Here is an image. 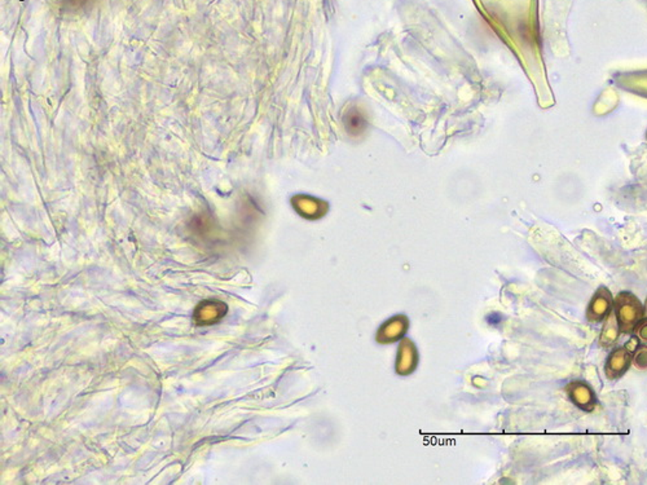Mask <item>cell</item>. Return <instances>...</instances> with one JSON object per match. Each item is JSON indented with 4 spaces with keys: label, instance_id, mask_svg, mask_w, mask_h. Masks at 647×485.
<instances>
[{
    "label": "cell",
    "instance_id": "obj_1",
    "mask_svg": "<svg viewBox=\"0 0 647 485\" xmlns=\"http://www.w3.org/2000/svg\"><path fill=\"white\" fill-rule=\"evenodd\" d=\"M614 312L617 315L620 333L632 334L638 322L645 316V308L630 291H621L614 299Z\"/></svg>",
    "mask_w": 647,
    "mask_h": 485
},
{
    "label": "cell",
    "instance_id": "obj_2",
    "mask_svg": "<svg viewBox=\"0 0 647 485\" xmlns=\"http://www.w3.org/2000/svg\"><path fill=\"white\" fill-rule=\"evenodd\" d=\"M614 306V298L608 287L601 286L590 299L587 308V320L589 322H601L610 315Z\"/></svg>",
    "mask_w": 647,
    "mask_h": 485
},
{
    "label": "cell",
    "instance_id": "obj_3",
    "mask_svg": "<svg viewBox=\"0 0 647 485\" xmlns=\"http://www.w3.org/2000/svg\"><path fill=\"white\" fill-rule=\"evenodd\" d=\"M566 392L571 401L584 412H593L596 408V394L593 388L584 381H572L566 387Z\"/></svg>",
    "mask_w": 647,
    "mask_h": 485
},
{
    "label": "cell",
    "instance_id": "obj_4",
    "mask_svg": "<svg viewBox=\"0 0 647 485\" xmlns=\"http://www.w3.org/2000/svg\"><path fill=\"white\" fill-rule=\"evenodd\" d=\"M633 352H630L627 347H617L615 348L606 361L605 373L610 381H615L624 376L628 369L632 365Z\"/></svg>",
    "mask_w": 647,
    "mask_h": 485
},
{
    "label": "cell",
    "instance_id": "obj_5",
    "mask_svg": "<svg viewBox=\"0 0 647 485\" xmlns=\"http://www.w3.org/2000/svg\"><path fill=\"white\" fill-rule=\"evenodd\" d=\"M619 337H620V327L617 322V315L614 311H611L610 315L605 318V325L602 327V331L599 336V345L603 348L615 346Z\"/></svg>",
    "mask_w": 647,
    "mask_h": 485
},
{
    "label": "cell",
    "instance_id": "obj_6",
    "mask_svg": "<svg viewBox=\"0 0 647 485\" xmlns=\"http://www.w3.org/2000/svg\"><path fill=\"white\" fill-rule=\"evenodd\" d=\"M632 364L638 370H647V345L637 347L633 354Z\"/></svg>",
    "mask_w": 647,
    "mask_h": 485
},
{
    "label": "cell",
    "instance_id": "obj_7",
    "mask_svg": "<svg viewBox=\"0 0 647 485\" xmlns=\"http://www.w3.org/2000/svg\"><path fill=\"white\" fill-rule=\"evenodd\" d=\"M349 132H360L365 126V120L358 114V113H352L349 114V120H347Z\"/></svg>",
    "mask_w": 647,
    "mask_h": 485
},
{
    "label": "cell",
    "instance_id": "obj_8",
    "mask_svg": "<svg viewBox=\"0 0 647 485\" xmlns=\"http://www.w3.org/2000/svg\"><path fill=\"white\" fill-rule=\"evenodd\" d=\"M633 333L639 338V340H642L644 343L647 345V317L646 318H642L638 322L637 327H635Z\"/></svg>",
    "mask_w": 647,
    "mask_h": 485
},
{
    "label": "cell",
    "instance_id": "obj_9",
    "mask_svg": "<svg viewBox=\"0 0 647 485\" xmlns=\"http://www.w3.org/2000/svg\"><path fill=\"white\" fill-rule=\"evenodd\" d=\"M65 3L66 7L69 8H73V10H80V8H83L86 6H89L91 1L93 0H62Z\"/></svg>",
    "mask_w": 647,
    "mask_h": 485
},
{
    "label": "cell",
    "instance_id": "obj_10",
    "mask_svg": "<svg viewBox=\"0 0 647 485\" xmlns=\"http://www.w3.org/2000/svg\"><path fill=\"white\" fill-rule=\"evenodd\" d=\"M645 315H647V300H646V309H645Z\"/></svg>",
    "mask_w": 647,
    "mask_h": 485
}]
</instances>
